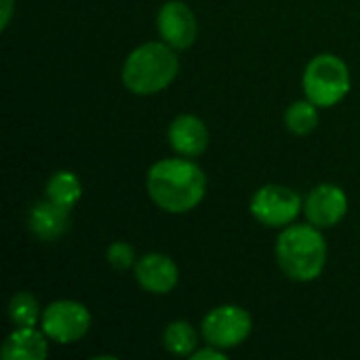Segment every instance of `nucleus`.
<instances>
[{
  "label": "nucleus",
  "mask_w": 360,
  "mask_h": 360,
  "mask_svg": "<svg viewBox=\"0 0 360 360\" xmlns=\"http://www.w3.org/2000/svg\"><path fill=\"white\" fill-rule=\"evenodd\" d=\"M169 143L179 156L196 158L209 146L207 124L194 114H181L169 124Z\"/></svg>",
  "instance_id": "obj_11"
},
{
  "label": "nucleus",
  "mask_w": 360,
  "mask_h": 360,
  "mask_svg": "<svg viewBox=\"0 0 360 360\" xmlns=\"http://www.w3.org/2000/svg\"><path fill=\"white\" fill-rule=\"evenodd\" d=\"M46 333L34 327H17L2 344L4 360H44L49 354Z\"/></svg>",
  "instance_id": "obj_13"
},
{
  "label": "nucleus",
  "mask_w": 360,
  "mask_h": 360,
  "mask_svg": "<svg viewBox=\"0 0 360 360\" xmlns=\"http://www.w3.org/2000/svg\"><path fill=\"white\" fill-rule=\"evenodd\" d=\"M276 262L285 276L295 283L316 281L327 266V243L321 228L312 224L283 228L276 240Z\"/></svg>",
  "instance_id": "obj_2"
},
{
  "label": "nucleus",
  "mask_w": 360,
  "mask_h": 360,
  "mask_svg": "<svg viewBox=\"0 0 360 360\" xmlns=\"http://www.w3.org/2000/svg\"><path fill=\"white\" fill-rule=\"evenodd\" d=\"M108 264L114 270H129L131 266H135V249L129 243H112L108 249Z\"/></svg>",
  "instance_id": "obj_18"
},
{
  "label": "nucleus",
  "mask_w": 360,
  "mask_h": 360,
  "mask_svg": "<svg viewBox=\"0 0 360 360\" xmlns=\"http://www.w3.org/2000/svg\"><path fill=\"white\" fill-rule=\"evenodd\" d=\"M160 38L175 51L190 49L198 36V21L192 8L181 0H169L158 11Z\"/></svg>",
  "instance_id": "obj_8"
},
{
  "label": "nucleus",
  "mask_w": 360,
  "mask_h": 360,
  "mask_svg": "<svg viewBox=\"0 0 360 360\" xmlns=\"http://www.w3.org/2000/svg\"><path fill=\"white\" fill-rule=\"evenodd\" d=\"M200 327L202 338L209 346H215L219 350H232L251 335L253 321L245 308L226 304L209 310Z\"/></svg>",
  "instance_id": "obj_5"
},
{
  "label": "nucleus",
  "mask_w": 360,
  "mask_h": 360,
  "mask_svg": "<svg viewBox=\"0 0 360 360\" xmlns=\"http://www.w3.org/2000/svg\"><path fill=\"white\" fill-rule=\"evenodd\" d=\"M135 281L139 287L154 295L171 293L179 283V270L169 255L148 253L135 264Z\"/></svg>",
  "instance_id": "obj_10"
},
{
  "label": "nucleus",
  "mask_w": 360,
  "mask_h": 360,
  "mask_svg": "<svg viewBox=\"0 0 360 360\" xmlns=\"http://www.w3.org/2000/svg\"><path fill=\"white\" fill-rule=\"evenodd\" d=\"M42 331L55 344H74L91 329V314L86 306L74 300H57L42 310Z\"/></svg>",
  "instance_id": "obj_6"
},
{
  "label": "nucleus",
  "mask_w": 360,
  "mask_h": 360,
  "mask_svg": "<svg viewBox=\"0 0 360 360\" xmlns=\"http://www.w3.org/2000/svg\"><path fill=\"white\" fill-rule=\"evenodd\" d=\"M46 198L72 209L82 198V184L76 173L72 171H57L46 181Z\"/></svg>",
  "instance_id": "obj_14"
},
{
  "label": "nucleus",
  "mask_w": 360,
  "mask_h": 360,
  "mask_svg": "<svg viewBox=\"0 0 360 360\" xmlns=\"http://www.w3.org/2000/svg\"><path fill=\"white\" fill-rule=\"evenodd\" d=\"M40 306H38V300L27 293V291H21V293H15L8 302V319L13 325L17 327H36L38 319H40Z\"/></svg>",
  "instance_id": "obj_17"
},
{
  "label": "nucleus",
  "mask_w": 360,
  "mask_h": 360,
  "mask_svg": "<svg viewBox=\"0 0 360 360\" xmlns=\"http://www.w3.org/2000/svg\"><path fill=\"white\" fill-rule=\"evenodd\" d=\"M302 213V196L291 188L270 184L251 198V215L268 228H287Z\"/></svg>",
  "instance_id": "obj_7"
},
{
  "label": "nucleus",
  "mask_w": 360,
  "mask_h": 360,
  "mask_svg": "<svg viewBox=\"0 0 360 360\" xmlns=\"http://www.w3.org/2000/svg\"><path fill=\"white\" fill-rule=\"evenodd\" d=\"M165 348L175 356H192L198 346V333L196 329L186 321H175L167 325L162 333Z\"/></svg>",
  "instance_id": "obj_15"
},
{
  "label": "nucleus",
  "mask_w": 360,
  "mask_h": 360,
  "mask_svg": "<svg viewBox=\"0 0 360 360\" xmlns=\"http://www.w3.org/2000/svg\"><path fill=\"white\" fill-rule=\"evenodd\" d=\"M190 359L192 360H226V350H219V348H215V346H209V344H207V348L196 350Z\"/></svg>",
  "instance_id": "obj_19"
},
{
  "label": "nucleus",
  "mask_w": 360,
  "mask_h": 360,
  "mask_svg": "<svg viewBox=\"0 0 360 360\" xmlns=\"http://www.w3.org/2000/svg\"><path fill=\"white\" fill-rule=\"evenodd\" d=\"M179 72L175 49L167 42H146L129 53L122 65V84L133 95H156L165 91Z\"/></svg>",
  "instance_id": "obj_3"
},
{
  "label": "nucleus",
  "mask_w": 360,
  "mask_h": 360,
  "mask_svg": "<svg viewBox=\"0 0 360 360\" xmlns=\"http://www.w3.org/2000/svg\"><path fill=\"white\" fill-rule=\"evenodd\" d=\"M285 124L295 135H308L319 127V105L308 97L291 103L285 112Z\"/></svg>",
  "instance_id": "obj_16"
},
{
  "label": "nucleus",
  "mask_w": 360,
  "mask_h": 360,
  "mask_svg": "<svg viewBox=\"0 0 360 360\" xmlns=\"http://www.w3.org/2000/svg\"><path fill=\"white\" fill-rule=\"evenodd\" d=\"M304 213L308 217V224L321 230L333 228L348 213V196L340 186L321 184L308 194L304 202Z\"/></svg>",
  "instance_id": "obj_9"
},
{
  "label": "nucleus",
  "mask_w": 360,
  "mask_h": 360,
  "mask_svg": "<svg viewBox=\"0 0 360 360\" xmlns=\"http://www.w3.org/2000/svg\"><path fill=\"white\" fill-rule=\"evenodd\" d=\"M13 2L15 0H0V30L8 27L11 15H13Z\"/></svg>",
  "instance_id": "obj_20"
},
{
  "label": "nucleus",
  "mask_w": 360,
  "mask_h": 360,
  "mask_svg": "<svg viewBox=\"0 0 360 360\" xmlns=\"http://www.w3.org/2000/svg\"><path fill=\"white\" fill-rule=\"evenodd\" d=\"M27 226L32 234L38 236L40 240H55L61 234H65L70 228V209L46 198L36 207H32L27 215Z\"/></svg>",
  "instance_id": "obj_12"
},
{
  "label": "nucleus",
  "mask_w": 360,
  "mask_h": 360,
  "mask_svg": "<svg viewBox=\"0 0 360 360\" xmlns=\"http://www.w3.org/2000/svg\"><path fill=\"white\" fill-rule=\"evenodd\" d=\"M302 82H304L306 97L319 108L338 105L350 93L352 86V78L346 61L331 53L316 55L306 65Z\"/></svg>",
  "instance_id": "obj_4"
},
{
  "label": "nucleus",
  "mask_w": 360,
  "mask_h": 360,
  "mask_svg": "<svg viewBox=\"0 0 360 360\" xmlns=\"http://www.w3.org/2000/svg\"><path fill=\"white\" fill-rule=\"evenodd\" d=\"M146 190L152 202L165 213H188L196 209L207 192L202 169L184 158H162L146 175Z\"/></svg>",
  "instance_id": "obj_1"
}]
</instances>
